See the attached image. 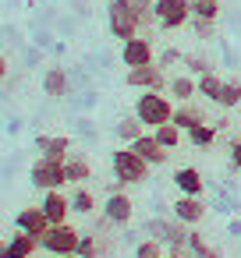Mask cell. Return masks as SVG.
Returning <instances> with one entry per match:
<instances>
[{"mask_svg": "<svg viewBox=\"0 0 241 258\" xmlns=\"http://www.w3.org/2000/svg\"><path fill=\"white\" fill-rule=\"evenodd\" d=\"M107 25H110V36L128 43L142 32V22H138V11L131 0H110L107 4Z\"/></svg>", "mask_w": 241, "mask_h": 258, "instance_id": "1", "label": "cell"}, {"mask_svg": "<svg viewBox=\"0 0 241 258\" xmlns=\"http://www.w3.org/2000/svg\"><path fill=\"white\" fill-rule=\"evenodd\" d=\"M135 117L146 124V127H160V124H170L174 117V103L163 96V92H142L138 103H135Z\"/></svg>", "mask_w": 241, "mask_h": 258, "instance_id": "2", "label": "cell"}, {"mask_svg": "<svg viewBox=\"0 0 241 258\" xmlns=\"http://www.w3.org/2000/svg\"><path fill=\"white\" fill-rule=\"evenodd\" d=\"M110 166H114V177L121 184H146L149 180V163L128 145V149H117L110 156Z\"/></svg>", "mask_w": 241, "mask_h": 258, "instance_id": "3", "label": "cell"}, {"mask_svg": "<svg viewBox=\"0 0 241 258\" xmlns=\"http://www.w3.org/2000/svg\"><path fill=\"white\" fill-rule=\"evenodd\" d=\"M153 11H156V25L163 32H177L191 22V0H156Z\"/></svg>", "mask_w": 241, "mask_h": 258, "instance_id": "4", "label": "cell"}, {"mask_svg": "<svg viewBox=\"0 0 241 258\" xmlns=\"http://www.w3.org/2000/svg\"><path fill=\"white\" fill-rule=\"evenodd\" d=\"M29 180H32V187H39V191H57V187H64V184H68V177H64V159H46V156H39V159L32 163V170H29Z\"/></svg>", "mask_w": 241, "mask_h": 258, "instance_id": "5", "label": "cell"}, {"mask_svg": "<svg viewBox=\"0 0 241 258\" xmlns=\"http://www.w3.org/2000/svg\"><path fill=\"white\" fill-rule=\"evenodd\" d=\"M78 240H82V233L71 223H57V226H50L39 237V247L50 251V254H75L78 251Z\"/></svg>", "mask_w": 241, "mask_h": 258, "instance_id": "6", "label": "cell"}, {"mask_svg": "<svg viewBox=\"0 0 241 258\" xmlns=\"http://www.w3.org/2000/svg\"><path fill=\"white\" fill-rule=\"evenodd\" d=\"M128 85L142 89V92H163L167 78H163L160 64H146V68H128Z\"/></svg>", "mask_w": 241, "mask_h": 258, "instance_id": "7", "label": "cell"}, {"mask_svg": "<svg viewBox=\"0 0 241 258\" xmlns=\"http://www.w3.org/2000/svg\"><path fill=\"white\" fill-rule=\"evenodd\" d=\"M121 60H124V68H146V64H153V43L146 36H135V39L121 43Z\"/></svg>", "mask_w": 241, "mask_h": 258, "instance_id": "8", "label": "cell"}, {"mask_svg": "<svg viewBox=\"0 0 241 258\" xmlns=\"http://www.w3.org/2000/svg\"><path fill=\"white\" fill-rule=\"evenodd\" d=\"M181 226H184V223H177V219H174V223H167V219H153V223H149V230L156 233V240H160V244H170V251H184V247H188V233H184Z\"/></svg>", "mask_w": 241, "mask_h": 258, "instance_id": "9", "label": "cell"}, {"mask_svg": "<svg viewBox=\"0 0 241 258\" xmlns=\"http://www.w3.org/2000/svg\"><path fill=\"white\" fill-rule=\"evenodd\" d=\"M174 219L184 223V226L202 223V219H206V205H202V198H199V195H181V198L174 202Z\"/></svg>", "mask_w": 241, "mask_h": 258, "instance_id": "10", "label": "cell"}, {"mask_svg": "<svg viewBox=\"0 0 241 258\" xmlns=\"http://www.w3.org/2000/svg\"><path fill=\"white\" fill-rule=\"evenodd\" d=\"M43 212L50 219V226L57 223H68V212H71V198L57 187V191H43Z\"/></svg>", "mask_w": 241, "mask_h": 258, "instance_id": "11", "label": "cell"}, {"mask_svg": "<svg viewBox=\"0 0 241 258\" xmlns=\"http://www.w3.org/2000/svg\"><path fill=\"white\" fill-rule=\"evenodd\" d=\"M131 212H135L131 198H128L124 191H110V198H107V205H103V216H107V223H117V226H124V223H131Z\"/></svg>", "mask_w": 241, "mask_h": 258, "instance_id": "12", "label": "cell"}, {"mask_svg": "<svg viewBox=\"0 0 241 258\" xmlns=\"http://www.w3.org/2000/svg\"><path fill=\"white\" fill-rule=\"evenodd\" d=\"M131 149H135L149 166H160V163H167V156H170V149H163L156 135H138V138L131 142Z\"/></svg>", "mask_w": 241, "mask_h": 258, "instance_id": "13", "label": "cell"}, {"mask_svg": "<svg viewBox=\"0 0 241 258\" xmlns=\"http://www.w3.org/2000/svg\"><path fill=\"white\" fill-rule=\"evenodd\" d=\"M15 226H18L22 233H32V237H43V233L50 230V219H46V212H43V205H36V209H22V212L15 216Z\"/></svg>", "mask_w": 241, "mask_h": 258, "instance_id": "14", "label": "cell"}, {"mask_svg": "<svg viewBox=\"0 0 241 258\" xmlns=\"http://www.w3.org/2000/svg\"><path fill=\"white\" fill-rule=\"evenodd\" d=\"M36 149H39V156H46V159H68L71 142H68L64 135H39V138H36Z\"/></svg>", "mask_w": 241, "mask_h": 258, "instance_id": "15", "label": "cell"}, {"mask_svg": "<svg viewBox=\"0 0 241 258\" xmlns=\"http://www.w3.org/2000/svg\"><path fill=\"white\" fill-rule=\"evenodd\" d=\"M64 177H68V184H85V180L92 177V163H89L85 156H78V152H68V159H64Z\"/></svg>", "mask_w": 241, "mask_h": 258, "instance_id": "16", "label": "cell"}, {"mask_svg": "<svg viewBox=\"0 0 241 258\" xmlns=\"http://www.w3.org/2000/svg\"><path fill=\"white\" fill-rule=\"evenodd\" d=\"M174 187H177L181 195H199V198H202V173H199L195 166H181V170L174 173Z\"/></svg>", "mask_w": 241, "mask_h": 258, "instance_id": "17", "label": "cell"}, {"mask_svg": "<svg viewBox=\"0 0 241 258\" xmlns=\"http://www.w3.org/2000/svg\"><path fill=\"white\" fill-rule=\"evenodd\" d=\"M43 92H46L50 99L68 96V71H64V68H46V75H43Z\"/></svg>", "mask_w": 241, "mask_h": 258, "instance_id": "18", "label": "cell"}, {"mask_svg": "<svg viewBox=\"0 0 241 258\" xmlns=\"http://www.w3.org/2000/svg\"><path fill=\"white\" fill-rule=\"evenodd\" d=\"M36 247H39V237H32V233H15L11 240H8V258H32L36 254Z\"/></svg>", "mask_w": 241, "mask_h": 258, "instance_id": "19", "label": "cell"}, {"mask_svg": "<svg viewBox=\"0 0 241 258\" xmlns=\"http://www.w3.org/2000/svg\"><path fill=\"white\" fill-rule=\"evenodd\" d=\"M167 89H170V96H174L177 103H191V96H199V78L177 75V78L167 82Z\"/></svg>", "mask_w": 241, "mask_h": 258, "instance_id": "20", "label": "cell"}, {"mask_svg": "<svg viewBox=\"0 0 241 258\" xmlns=\"http://www.w3.org/2000/svg\"><path fill=\"white\" fill-rule=\"evenodd\" d=\"M181 131H191L195 124H202L206 120V113L199 110V106H191V103H181V106H174V117H170Z\"/></svg>", "mask_w": 241, "mask_h": 258, "instance_id": "21", "label": "cell"}, {"mask_svg": "<svg viewBox=\"0 0 241 258\" xmlns=\"http://www.w3.org/2000/svg\"><path fill=\"white\" fill-rule=\"evenodd\" d=\"M114 131H117V138H121V142H128V145H131V142H135L138 135H146V124H142V120H138V117L131 113V117H121Z\"/></svg>", "mask_w": 241, "mask_h": 258, "instance_id": "22", "label": "cell"}, {"mask_svg": "<svg viewBox=\"0 0 241 258\" xmlns=\"http://www.w3.org/2000/svg\"><path fill=\"white\" fill-rule=\"evenodd\" d=\"M220 89H223V78H220L216 71L199 75V96H206L209 103H216V99H220Z\"/></svg>", "mask_w": 241, "mask_h": 258, "instance_id": "23", "label": "cell"}, {"mask_svg": "<svg viewBox=\"0 0 241 258\" xmlns=\"http://www.w3.org/2000/svg\"><path fill=\"white\" fill-rule=\"evenodd\" d=\"M188 135V142L195 145V149H206V145H213L216 142V127L209 124V120H202V124H195L191 131H184Z\"/></svg>", "mask_w": 241, "mask_h": 258, "instance_id": "24", "label": "cell"}, {"mask_svg": "<svg viewBox=\"0 0 241 258\" xmlns=\"http://www.w3.org/2000/svg\"><path fill=\"white\" fill-rule=\"evenodd\" d=\"M92 209H96V198H92V191L78 184V187L71 191V212H78V216H89Z\"/></svg>", "mask_w": 241, "mask_h": 258, "instance_id": "25", "label": "cell"}, {"mask_svg": "<svg viewBox=\"0 0 241 258\" xmlns=\"http://www.w3.org/2000/svg\"><path fill=\"white\" fill-rule=\"evenodd\" d=\"M191 18L216 22L220 18V0H191Z\"/></svg>", "mask_w": 241, "mask_h": 258, "instance_id": "26", "label": "cell"}, {"mask_svg": "<svg viewBox=\"0 0 241 258\" xmlns=\"http://www.w3.org/2000/svg\"><path fill=\"white\" fill-rule=\"evenodd\" d=\"M216 106H223V110H234V106H241V82H223Z\"/></svg>", "mask_w": 241, "mask_h": 258, "instance_id": "27", "label": "cell"}, {"mask_svg": "<svg viewBox=\"0 0 241 258\" xmlns=\"http://www.w3.org/2000/svg\"><path fill=\"white\" fill-rule=\"evenodd\" d=\"M153 135L160 138V145H163V149H177V145H181V127H177L174 120H170V124H160Z\"/></svg>", "mask_w": 241, "mask_h": 258, "instance_id": "28", "label": "cell"}, {"mask_svg": "<svg viewBox=\"0 0 241 258\" xmlns=\"http://www.w3.org/2000/svg\"><path fill=\"white\" fill-rule=\"evenodd\" d=\"M188 251H191L195 258H220V251H216V247H209L202 233H188Z\"/></svg>", "mask_w": 241, "mask_h": 258, "instance_id": "29", "label": "cell"}, {"mask_svg": "<svg viewBox=\"0 0 241 258\" xmlns=\"http://www.w3.org/2000/svg\"><path fill=\"white\" fill-rule=\"evenodd\" d=\"M78 258H100L103 254V247H100V240L96 237H85L82 233V240H78V251H75Z\"/></svg>", "mask_w": 241, "mask_h": 258, "instance_id": "30", "label": "cell"}, {"mask_svg": "<svg viewBox=\"0 0 241 258\" xmlns=\"http://www.w3.org/2000/svg\"><path fill=\"white\" fill-rule=\"evenodd\" d=\"M135 258H163V247H160V240H156V237H146V240L135 247Z\"/></svg>", "mask_w": 241, "mask_h": 258, "instance_id": "31", "label": "cell"}, {"mask_svg": "<svg viewBox=\"0 0 241 258\" xmlns=\"http://www.w3.org/2000/svg\"><path fill=\"white\" fill-rule=\"evenodd\" d=\"M213 25H216V22H202V18H191V29H195V36H199V39H209V36H213Z\"/></svg>", "mask_w": 241, "mask_h": 258, "instance_id": "32", "label": "cell"}, {"mask_svg": "<svg viewBox=\"0 0 241 258\" xmlns=\"http://www.w3.org/2000/svg\"><path fill=\"white\" fill-rule=\"evenodd\" d=\"M184 64H188V71H191V75H206V71H213L202 57H184Z\"/></svg>", "mask_w": 241, "mask_h": 258, "instance_id": "33", "label": "cell"}, {"mask_svg": "<svg viewBox=\"0 0 241 258\" xmlns=\"http://www.w3.org/2000/svg\"><path fill=\"white\" fill-rule=\"evenodd\" d=\"M177 60H184V53H177V50H167V53H163V60H160V68H167V64H177Z\"/></svg>", "mask_w": 241, "mask_h": 258, "instance_id": "34", "label": "cell"}, {"mask_svg": "<svg viewBox=\"0 0 241 258\" xmlns=\"http://www.w3.org/2000/svg\"><path fill=\"white\" fill-rule=\"evenodd\" d=\"M237 159H241V138H234V142H230V166H234Z\"/></svg>", "mask_w": 241, "mask_h": 258, "instance_id": "35", "label": "cell"}, {"mask_svg": "<svg viewBox=\"0 0 241 258\" xmlns=\"http://www.w3.org/2000/svg\"><path fill=\"white\" fill-rule=\"evenodd\" d=\"M0 78H8V57L0 53Z\"/></svg>", "mask_w": 241, "mask_h": 258, "instance_id": "36", "label": "cell"}, {"mask_svg": "<svg viewBox=\"0 0 241 258\" xmlns=\"http://www.w3.org/2000/svg\"><path fill=\"white\" fill-rule=\"evenodd\" d=\"M0 258H8V240L0 237Z\"/></svg>", "mask_w": 241, "mask_h": 258, "instance_id": "37", "label": "cell"}, {"mask_svg": "<svg viewBox=\"0 0 241 258\" xmlns=\"http://www.w3.org/2000/svg\"><path fill=\"white\" fill-rule=\"evenodd\" d=\"M54 258H78V254H54Z\"/></svg>", "mask_w": 241, "mask_h": 258, "instance_id": "38", "label": "cell"}, {"mask_svg": "<svg viewBox=\"0 0 241 258\" xmlns=\"http://www.w3.org/2000/svg\"><path fill=\"white\" fill-rule=\"evenodd\" d=\"M234 170H237V173H241V159H237V163H234Z\"/></svg>", "mask_w": 241, "mask_h": 258, "instance_id": "39", "label": "cell"}, {"mask_svg": "<svg viewBox=\"0 0 241 258\" xmlns=\"http://www.w3.org/2000/svg\"><path fill=\"white\" fill-rule=\"evenodd\" d=\"M163 258H174V254H163Z\"/></svg>", "mask_w": 241, "mask_h": 258, "instance_id": "40", "label": "cell"}]
</instances>
